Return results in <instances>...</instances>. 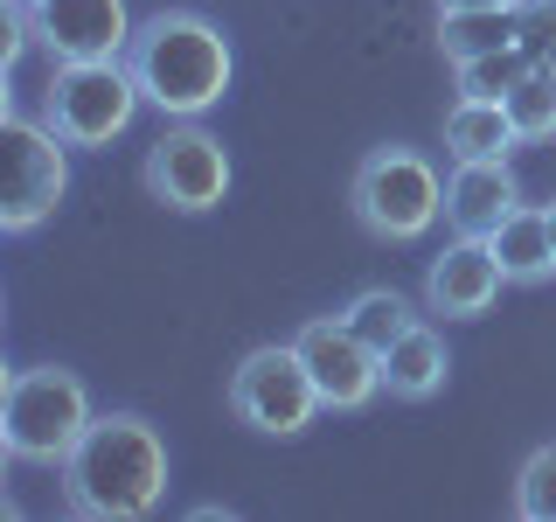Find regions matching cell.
<instances>
[{"mask_svg":"<svg viewBox=\"0 0 556 522\" xmlns=\"http://www.w3.org/2000/svg\"><path fill=\"white\" fill-rule=\"evenodd\" d=\"M126 0H35V42L49 63H91V57H126L132 42Z\"/></svg>","mask_w":556,"mask_h":522,"instance_id":"obj_11","label":"cell"},{"mask_svg":"<svg viewBox=\"0 0 556 522\" xmlns=\"http://www.w3.org/2000/svg\"><path fill=\"white\" fill-rule=\"evenodd\" d=\"M494 258H501V272H508V286H549L556 278V244H549V209H535V202H521L508 223H501L494 237Z\"/></svg>","mask_w":556,"mask_h":522,"instance_id":"obj_14","label":"cell"},{"mask_svg":"<svg viewBox=\"0 0 556 522\" xmlns=\"http://www.w3.org/2000/svg\"><path fill=\"white\" fill-rule=\"evenodd\" d=\"M0 147H8V196H0V231L28 237L56 216V202L70 196V139L49 119L8 112L0 119Z\"/></svg>","mask_w":556,"mask_h":522,"instance_id":"obj_7","label":"cell"},{"mask_svg":"<svg viewBox=\"0 0 556 522\" xmlns=\"http://www.w3.org/2000/svg\"><path fill=\"white\" fill-rule=\"evenodd\" d=\"M515 515L521 522H556V439H543L515 467Z\"/></svg>","mask_w":556,"mask_h":522,"instance_id":"obj_20","label":"cell"},{"mask_svg":"<svg viewBox=\"0 0 556 522\" xmlns=\"http://www.w3.org/2000/svg\"><path fill=\"white\" fill-rule=\"evenodd\" d=\"M501 286H508V272H501L494 244L486 237H452L425 265V313L431 321H480V313H494Z\"/></svg>","mask_w":556,"mask_h":522,"instance_id":"obj_10","label":"cell"},{"mask_svg":"<svg viewBox=\"0 0 556 522\" xmlns=\"http://www.w3.org/2000/svg\"><path fill=\"white\" fill-rule=\"evenodd\" d=\"M91 418L98 411H91V390H84L77 370L35 362V370H14L8 390H0V446L22 467H63Z\"/></svg>","mask_w":556,"mask_h":522,"instance_id":"obj_3","label":"cell"},{"mask_svg":"<svg viewBox=\"0 0 556 522\" xmlns=\"http://www.w3.org/2000/svg\"><path fill=\"white\" fill-rule=\"evenodd\" d=\"M445 376H452V348L439 321H417L410 335L382 348V397H396V405H431L445 390Z\"/></svg>","mask_w":556,"mask_h":522,"instance_id":"obj_13","label":"cell"},{"mask_svg":"<svg viewBox=\"0 0 556 522\" xmlns=\"http://www.w3.org/2000/svg\"><path fill=\"white\" fill-rule=\"evenodd\" d=\"M126 70L139 77V98L161 119H202L216 112L223 91L237 77V49L208 14L195 8H161L132 28L126 42Z\"/></svg>","mask_w":556,"mask_h":522,"instance_id":"obj_2","label":"cell"},{"mask_svg":"<svg viewBox=\"0 0 556 522\" xmlns=\"http://www.w3.org/2000/svg\"><path fill=\"white\" fill-rule=\"evenodd\" d=\"M139 77L126 57H91V63H49V91H42V119L56 126L70 147H112L132 133L139 119Z\"/></svg>","mask_w":556,"mask_h":522,"instance_id":"obj_5","label":"cell"},{"mask_svg":"<svg viewBox=\"0 0 556 522\" xmlns=\"http://www.w3.org/2000/svg\"><path fill=\"white\" fill-rule=\"evenodd\" d=\"M63 509L84 522H139L167 501V439L139 411H98L70 446Z\"/></svg>","mask_w":556,"mask_h":522,"instance_id":"obj_1","label":"cell"},{"mask_svg":"<svg viewBox=\"0 0 556 522\" xmlns=\"http://www.w3.org/2000/svg\"><path fill=\"white\" fill-rule=\"evenodd\" d=\"M341 313H348V327H355V335L369 341L376 356H382V348H390L396 335H410V327L425 321V313H417V307H410L396 286H362V293H355V300H348Z\"/></svg>","mask_w":556,"mask_h":522,"instance_id":"obj_16","label":"cell"},{"mask_svg":"<svg viewBox=\"0 0 556 522\" xmlns=\"http://www.w3.org/2000/svg\"><path fill=\"white\" fill-rule=\"evenodd\" d=\"M139 182H147V196L161 209H174V216H208V209L230 196L237 167H230V147H223L202 119H174V126L147 147Z\"/></svg>","mask_w":556,"mask_h":522,"instance_id":"obj_8","label":"cell"},{"mask_svg":"<svg viewBox=\"0 0 556 522\" xmlns=\"http://www.w3.org/2000/svg\"><path fill=\"white\" fill-rule=\"evenodd\" d=\"M521 70H535L529 49L508 42V49H486V57L452 63V77H459V98H508L515 84H521Z\"/></svg>","mask_w":556,"mask_h":522,"instance_id":"obj_19","label":"cell"},{"mask_svg":"<svg viewBox=\"0 0 556 522\" xmlns=\"http://www.w3.org/2000/svg\"><path fill=\"white\" fill-rule=\"evenodd\" d=\"M529 8H543V14H549V22H556V0H529Z\"/></svg>","mask_w":556,"mask_h":522,"instance_id":"obj_22","label":"cell"},{"mask_svg":"<svg viewBox=\"0 0 556 522\" xmlns=\"http://www.w3.org/2000/svg\"><path fill=\"white\" fill-rule=\"evenodd\" d=\"M292 348L306 356L327 411H369L382 397V356L348 327V313H313V321H300Z\"/></svg>","mask_w":556,"mask_h":522,"instance_id":"obj_9","label":"cell"},{"mask_svg":"<svg viewBox=\"0 0 556 522\" xmlns=\"http://www.w3.org/2000/svg\"><path fill=\"white\" fill-rule=\"evenodd\" d=\"M320 383H313L306 356L292 341H265L230 370V418L265 439H300V432L320 418Z\"/></svg>","mask_w":556,"mask_h":522,"instance_id":"obj_6","label":"cell"},{"mask_svg":"<svg viewBox=\"0 0 556 522\" xmlns=\"http://www.w3.org/2000/svg\"><path fill=\"white\" fill-rule=\"evenodd\" d=\"M348 209H355V223L376 244H417L445 216V182H439V167H431V153L390 139V147L362 153L355 182H348Z\"/></svg>","mask_w":556,"mask_h":522,"instance_id":"obj_4","label":"cell"},{"mask_svg":"<svg viewBox=\"0 0 556 522\" xmlns=\"http://www.w3.org/2000/svg\"><path fill=\"white\" fill-rule=\"evenodd\" d=\"M521 209V182L508 161H452L445 174V231L452 237H494Z\"/></svg>","mask_w":556,"mask_h":522,"instance_id":"obj_12","label":"cell"},{"mask_svg":"<svg viewBox=\"0 0 556 522\" xmlns=\"http://www.w3.org/2000/svg\"><path fill=\"white\" fill-rule=\"evenodd\" d=\"M515 147H521V133H515L501 98H459L445 112V153L452 161H508Z\"/></svg>","mask_w":556,"mask_h":522,"instance_id":"obj_15","label":"cell"},{"mask_svg":"<svg viewBox=\"0 0 556 522\" xmlns=\"http://www.w3.org/2000/svg\"><path fill=\"white\" fill-rule=\"evenodd\" d=\"M501 104H508V119H515L521 139H556V63L521 70V84Z\"/></svg>","mask_w":556,"mask_h":522,"instance_id":"obj_18","label":"cell"},{"mask_svg":"<svg viewBox=\"0 0 556 522\" xmlns=\"http://www.w3.org/2000/svg\"><path fill=\"white\" fill-rule=\"evenodd\" d=\"M439 14H486V8H521V0H431Z\"/></svg>","mask_w":556,"mask_h":522,"instance_id":"obj_21","label":"cell"},{"mask_svg":"<svg viewBox=\"0 0 556 522\" xmlns=\"http://www.w3.org/2000/svg\"><path fill=\"white\" fill-rule=\"evenodd\" d=\"M543 209H549V244H556V202H543Z\"/></svg>","mask_w":556,"mask_h":522,"instance_id":"obj_23","label":"cell"},{"mask_svg":"<svg viewBox=\"0 0 556 522\" xmlns=\"http://www.w3.org/2000/svg\"><path fill=\"white\" fill-rule=\"evenodd\" d=\"M521 28V8H486V14H439V49L445 63L486 57V49H508Z\"/></svg>","mask_w":556,"mask_h":522,"instance_id":"obj_17","label":"cell"}]
</instances>
